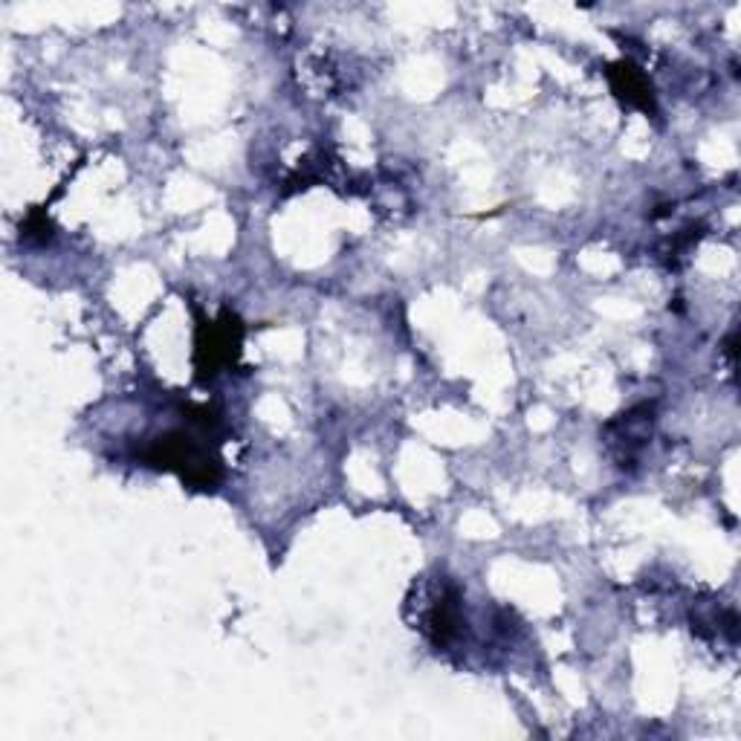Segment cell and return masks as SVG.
<instances>
[{
    "instance_id": "1",
    "label": "cell",
    "mask_w": 741,
    "mask_h": 741,
    "mask_svg": "<svg viewBox=\"0 0 741 741\" xmlns=\"http://www.w3.org/2000/svg\"><path fill=\"white\" fill-rule=\"evenodd\" d=\"M611 84L617 87V93L623 99H629L632 105L643 110H655V99H652V90L646 79L640 76V70H634L632 64H617L611 70Z\"/></svg>"
}]
</instances>
